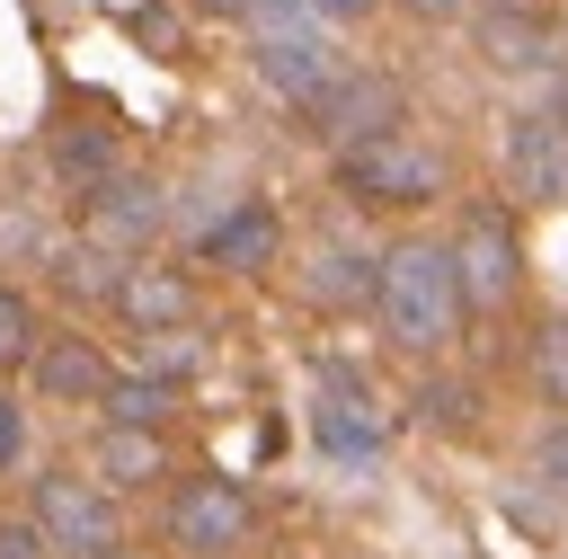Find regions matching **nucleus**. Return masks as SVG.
Returning <instances> with one entry per match:
<instances>
[{
	"instance_id": "nucleus-26",
	"label": "nucleus",
	"mask_w": 568,
	"mask_h": 559,
	"mask_svg": "<svg viewBox=\"0 0 568 559\" xmlns=\"http://www.w3.org/2000/svg\"><path fill=\"white\" fill-rule=\"evenodd\" d=\"M399 9H408V18H426V27H444V18H462L470 0H399Z\"/></svg>"
},
{
	"instance_id": "nucleus-4",
	"label": "nucleus",
	"mask_w": 568,
	"mask_h": 559,
	"mask_svg": "<svg viewBox=\"0 0 568 559\" xmlns=\"http://www.w3.org/2000/svg\"><path fill=\"white\" fill-rule=\"evenodd\" d=\"M302 115H311V133H320V142H337V160H346V151H364V142L399 133L408 98H399V80H390V71H337Z\"/></svg>"
},
{
	"instance_id": "nucleus-15",
	"label": "nucleus",
	"mask_w": 568,
	"mask_h": 559,
	"mask_svg": "<svg viewBox=\"0 0 568 559\" xmlns=\"http://www.w3.org/2000/svg\"><path fill=\"white\" fill-rule=\"evenodd\" d=\"M373 275H382V257L320 248V257L302 266V293H311V302H328V311H346V302H373Z\"/></svg>"
},
{
	"instance_id": "nucleus-6",
	"label": "nucleus",
	"mask_w": 568,
	"mask_h": 559,
	"mask_svg": "<svg viewBox=\"0 0 568 559\" xmlns=\"http://www.w3.org/2000/svg\"><path fill=\"white\" fill-rule=\"evenodd\" d=\"M453 275H462V311H497V302H515V284H524V248H515L506 204H470V222H462V240H453Z\"/></svg>"
},
{
	"instance_id": "nucleus-23",
	"label": "nucleus",
	"mask_w": 568,
	"mask_h": 559,
	"mask_svg": "<svg viewBox=\"0 0 568 559\" xmlns=\"http://www.w3.org/2000/svg\"><path fill=\"white\" fill-rule=\"evenodd\" d=\"M373 9H382V0H311L320 27H355V18H373Z\"/></svg>"
},
{
	"instance_id": "nucleus-5",
	"label": "nucleus",
	"mask_w": 568,
	"mask_h": 559,
	"mask_svg": "<svg viewBox=\"0 0 568 559\" xmlns=\"http://www.w3.org/2000/svg\"><path fill=\"white\" fill-rule=\"evenodd\" d=\"M337 177H346V195H355V204H435V195H444V160H435V151H417L408 133H382V142L346 151V160H337Z\"/></svg>"
},
{
	"instance_id": "nucleus-14",
	"label": "nucleus",
	"mask_w": 568,
	"mask_h": 559,
	"mask_svg": "<svg viewBox=\"0 0 568 559\" xmlns=\"http://www.w3.org/2000/svg\"><path fill=\"white\" fill-rule=\"evenodd\" d=\"M115 311H124L142 337H169V328H186V311H195V284H186L178 266H124V284H115Z\"/></svg>"
},
{
	"instance_id": "nucleus-2",
	"label": "nucleus",
	"mask_w": 568,
	"mask_h": 559,
	"mask_svg": "<svg viewBox=\"0 0 568 559\" xmlns=\"http://www.w3.org/2000/svg\"><path fill=\"white\" fill-rule=\"evenodd\" d=\"M248 18H257V53H248V62H257V80H266L275 98L311 106V98L346 71V62L328 53V27L311 18V0H257Z\"/></svg>"
},
{
	"instance_id": "nucleus-16",
	"label": "nucleus",
	"mask_w": 568,
	"mask_h": 559,
	"mask_svg": "<svg viewBox=\"0 0 568 559\" xmlns=\"http://www.w3.org/2000/svg\"><path fill=\"white\" fill-rule=\"evenodd\" d=\"M98 408H106V426H142V435H151V426L178 408V382H160V373H115Z\"/></svg>"
},
{
	"instance_id": "nucleus-19",
	"label": "nucleus",
	"mask_w": 568,
	"mask_h": 559,
	"mask_svg": "<svg viewBox=\"0 0 568 559\" xmlns=\"http://www.w3.org/2000/svg\"><path fill=\"white\" fill-rule=\"evenodd\" d=\"M36 311H27V293H9L0 284V373H18V364H36Z\"/></svg>"
},
{
	"instance_id": "nucleus-13",
	"label": "nucleus",
	"mask_w": 568,
	"mask_h": 559,
	"mask_svg": "<svg viewBox=\"0 0 568 559\" xmlns=\"http://www.w3.org/2000/svg\"><path fill=\"white\" fill-rule=\"evenodd\" d=\"M275 248H284V222H275V204H231V213L204 231V266H231V275H257V266H275Z\"/></svg>"
},
{
	"instance_id": "nucleus-20",
	"label": "nucleus",
	"mask_w": 568,
	"mask_h": 559,
	"mask_svg": "<svg viewBox=\"0 0 568 559\" xmlns=\"http://www.w3.org/2000/svg\"><path fill=\"white\" fill-rule=\"evenodd\" d=\"M532 382L550 390V408H568V319H541V337H532Z\"/></svg>"
},
{
	"instance_id": "nucleus-17",
	"label": "nucleus",
	"mask_w": 568,
	"mask_h": 559,
	"mask_svg": "<svg viewBox=\"0 0 568 559\" xmlns=\"http://www.w3.org/2000/svg\"><path fill=\"white\" fill-rule=\"evenodd\" d=\"M98 479H115V488L160 479V435H142V426H106V435H98Z\"/></svg>"
},
{
	"instance_id": "nucleus-22",
	"label": "nucleus",
	"mask_w": 568,
	"mask_h": 559,
	"mask_svg": "<svg viewBox=\"0 0 568 559\" xmlns=\"http://www.w3.org/2000/svg\"><path fill=\"white\" fill-rule=\"evenodd\" d=\"M18 453H27V417H18V399L0 390V470H9Z\"/></svg>"
},
{
	"instance_id": "nucleus-3",
	"label": "nucleus",
	"mask_w": 568,
	"mask_h": 559,
	"mask_svg": "<svg viewBox=\"0 0 568 559\" xmlns=\"http://www.w3.org/2000/svg\"><path fill=\"white\" fill-rule=\"evenodd\" d=\"M27 524L44 532V550H71V559H115V550H124L115 488H98V479H62V470H44V479L27 488Z\"/></svg>"
},
{
	"instance_id": "nucleus-27",
	"label": "nucleus",
	"mask_w": 568,
	"mask_h": 559,
	"mask_svg": "<svg viewBox=\"0 0 568 559\" xmlns=\"http://www.w3.org/2000/svg\"><path fill=\"white\" fill-rule=\"evenodd\" d=\"M186 9H204V18H248L257 0H186Z\"/></svg>"
},
{
	"instance_id": "nucleus-7",
	"label": "nucleus",
	"mask_w": 568,
	"mask_h": 559,
	"mask_svg": "<svg viewBox=\"0 0 568 559\" xmlns=\"http://www.w3.org/2000/svg\"><path fill=\"white\" fill-rule=\"evenodd\" d=\"M248 532H257V515H248V497H240L231 479H186V488L169 497V541H178L186 559H240Z\"/></svg>"
},
{
	"instance_id": "nucleus-25",
	"label": "nucleus",
	"mask_w": 568,
	"mask_h": 559,
	"mask_svg": "<svg viewBox=\"0 0 568 559\" xmlns=\"http://www.w3.org/2000/svg\"><path fill=\"white\" fill-rule=\"evenodd\" d=\"M541 479H550V488H559V497H568V426H559V435H550V444H541Z\"/></svg>"
},
{
	"instance_id": "nucleus-8",
	"label": "nucleus",
	"mask_w": 568,
	"mask_h": 559,
	"mask_svg": "<svg viewBox=\"0 0 568 559\" xmlns=\"http://www.w3.org/2000/svg\"><path fill=\"white\" fill-rule=\"evenodd\" d=\"M311 435H320V453H337V461H373V453H382V408H373V390H364L346 364H328V373H320Z\"/></svg>"
},
{
	"instance_id": "nucleus-12",
	"label": "nucleus",
	"mask_w": 568,
	"mask_h": 559,
	"mask_svg": "<svg viewBox=\"0 0 568 559\" xmlns=\"http://www.w3.org/2000/svg\"><path fill=\"white\" fill-rule=\"evenodd\" d=\"M479 53L497 62V71H550L559 62V27L524 0V9H488L479 18Z\"/></svg>"
},
{
	"instance_id": "nucleus-10",
	"label": "nucleus",
	"mask_w": 568,
	"mask_h": 559,
	"mask_svg": "<svg viewBox=\"0 0 568 559\" xmlns=\"http://www.w3.org/2000/svg\"><path fill=\"white\" fill-rule=\"evenodd\" d=\"M151 231H160V195H151L142 177H106V186L89 195V248H106V257H133Z\"/></svg>"
},
{
	"instance_id": "nucleus-1",
	"label": "nucleus",
	"mask_w": 568,
	"mask_h": 559,
	"mask_svg": "<svg viewBox=\"0 0 568 559\" xmlns=\"http://www.w3.org/2000/svg\"><path fill=\"white\" fill-rule=\"evenodd\" d=\"M373 311H382V337L408 346V355L453 346V328H462V275H453V248H444V240H399V248H382Z\"/></svg>"
},
{
	"instance_id": "nucleus-18",
	"label": "nucleus",
	"mask_w": 568,
	"mask_h": 559,
	"mask_svg": "<svg viewBox=\"0 0 568 559\" xmlns=\"http://www.w3.org/2000/svg\"><path fill=\"white\" fill-rule=\"evenodd\" d=\"M115 284H124V257H106V248H71L62 257V293H80V302H115Z\"/></svg>"
},
{
	"instance_id": "nucleus-21",
	"label": "nucleus",
	"mask_w": 568,
	"mask_h": 559,
	"mask_svg": "<svg viewBox=\"0 0 568 559\" xmlns=\"http://www.w3.org/2000/svg\"><path fill=\"white\" fill-rule=\"evenodd\" d=\"M417 408H426V417H435V426H470V408H479V399H470V390H462V382H435V390H426V399H417Z\"/></svg>"
},
{
	"instance_id": "nucleus-11",
	"label": "nucleus",
	"mask_w": 568,
	"mask_h": 559,
	"mask_svg": "<svg viewBox=\"0 0 568 559\" xmlns=\"http://www.w3.org/2000/svg\"><path fill=\"white\" fill-rule=\"evenodd\" d=\"M27 373H36V390H44L53 408H89V399H106V382H115V364H106L89 337H44Z\"/></svg>"
},
{
	"instance_id": "nucleus-24",
	"label": "nucleus",
	"mask_w": 568,
	"mask_h": 559,
	"mask_svg": "<svg viewBox=\"0 0 568 559\" xmlns=\"http://www.w3.org/2000/svg\"><path fill=\"white\" fill-rule=\"evenodd\" d=\"M36 550H44L36 524H0V559H36Z\"/></svg>"
},
{
	"instance_id": "nucleus-9",
	"label": "nucleus",
	"mask_w": 568,
	"mask_h": 559,
	"mask_svg": "<svg viewBox=\"0 0 568 559\" xmlns=\"http://www.w3.org/2000/svg\"><path fill=\"white\" fill-rule=\"evenodd\" d=\"M506 186L524 204H568V124L559 115H515L506 124Z\"/></svg>"
}]
</instances>
